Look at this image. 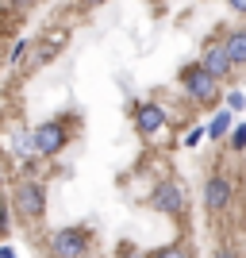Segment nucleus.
Segmentation results:
<instances>
[{
    "mask_svg": "<svg viewBox=\"0 0 246 258\" xmlns=\"http://www.w3.org/2000/svg\"><path fill=\"white\" fill-rule=\"evenodd\" d=\"M8 208H12V216H16L23 227H39L46 220V208H50L46 185L39 181V177L20 173V177L12 181V189H8Z\"/></svg>",
    "mask_w": 246,
    "mask_h": 258,
    "instance_id": "obj_1",
    "label": "nucleus"
},
{
    "mask_svg": "<svg viewBox=\"0 0 246 258\" xmlns=\"http://www.w3.org/2000/svg\"><path fill=\"white\" fill-rule=\"evenodd\" d=\"M73 123L77 116H50L39 127H31V147L35 158H58V154L73 143Z\"/></svg>",
    "mask_w": 246,
    "mask_h": 258,
    "instance_id": "obj_2",
    "label": "nucleus"
},
{
    "mask_svg": "<svg viewBox=\"0 0 246 258\" xmlns=\"http://www.w3.org/2000/svg\"><path fill=\"white\" fill-rule=\"evenodd\" d=\"M146 208L158 216H170V220H185L193 201H189V189L177 177H158V185L146 193Z\"/></svg>",
    "mask_w": 246,
    "mask_h": 258,
    "instance_id": "obj_3",
    "label": "nucleus"
},
{
    "mask_svg": "<svg viewBox=\"0 0 246 258\" xmlns=\"http://www.w3.org/2000/svg\"><path fill=\"white\" fill-rule=\"evenodd\" d=\"M181 89H185V97H189V104H196V108L223 104V81H215L200 62L181 70Z\"/></svg>",
    "mask_w": 246,
    "mask_h": 258,
    "instance_id": "obj_4",
    "label": "nucleus"
},
{
    "mask_svg": "<svg viewBox=\"0 0 246 258\" xmlns=\"http://www.w3.org/2000/svg\"><path fill=\"white\" fill-rule=\"evenodd\" d=\"M93 247H97V239L89 227H58L46 239V258H85L93 254Z\"/></svg>",
    "mask_w": 246,
    "mask_h": 258,
    "instance_id": "obj_5",
    "label": "nucleus"
},
{
    "mask_svg": "<svg viewBox=\"0 0 246 258\" xmlns=\"http://www.w3.org/2000/svg\"><path fill=\"white\" fill-rule=\"evenodd\" d=\"M235 197H238V185H235V177H231V173L212 170L208 177H204V193H200V201H204V208H208V216L227 212V208L235 205Z\"/></svg>",
    "mask_w": 246,
    "mask_h": 258,
    "instance_id": "obj_6",
    "label": "nucleus"
},
{
    "mask_svg": "<svg viewBox=\"0 0 246 258\" xmlns=\"http://www.w3.org/2000/svg\"><path fill=\"white\" fill-rule=\"evenodd\" d=\"M131 127L139 131V139H154L170 127V112L158 104V100H139L131 108Z\"/></svg>",
    "mask_w": 246,
    "mask_h": 258,
    "instance_id": "obj_7",
    "label": "nucleus"
},
{
    "mask_svg": "<svg viewBox=\"0 0 246 258\" xmlns=\"http://www.w3.org/2000/svg\"><path fill=\"white\" fill-rule=\"evenodd\" d=\"M65 39H69V27H50V31H43V39H39V43H31V54H27L23 74H35V70H43L46 62H54V58L62 54Z\"/></svg>",
    "mask_w": 246,
    "mask_h": 258,
    "instance_id": "obj_8",
    "label": "nucleus"
},
{
    "mask_svg": "<svg viewBox=\"0 0 246 258\" xmlns=\"http://www.w3.org/2000/svg\"><path fill=\"white\" fill-rule=\"evenodd\" d=\"M200 66L215 77V81H235V70H238V66L231 62V54L223 50V43H208V50H204Z\"/></svg>",
    "mask_w": 246,
    "mask_h": 258,
    "instance_id": "obj_9",
    "label": "nucleus"
},
{
    "mask_svg": "<svg viewBox=\"0 0 246 258\" xmlns=\"http://www.w3.org/2000/svg\"><path fill=\"white\" fill-rule=\"evenodd\" d=\"M223 50L231 54V62L242 70L246 66V27H231V31L223 35Z\"/></svg>",
    "mask_w": 246,
    "mask_h": 258,
    "instance_id": "obj_10",
    "label": "nucleus"
},
{
    "mask_svg": "<svg viewBox=\"0 0 246 258\" xmlns=\"http://www.w3.org/2000/svg\"><path fill=\"white\" fill-rule=\"evenodd\" d=\"M231 127H235V112H231V108H219V112L212 116V123H208V139L212 143H227Z\"/></svg>",
    "mask_w": 246,
    "mask_h": 258,
    "instance_id": "obj_11",
    "label": "nucleus"
},
{
    "mask_svg": "<svg viewBox=\"0 0 246 258\" xmlns=\"http://www.w3.org/2000/svg\"><path fill=\"white\" fill-rule=\"evenodd\" d=\"M150 258H193V250H189V243H170V247L150 250Z\"/></svg>",
    "mask_w": 246,
    "mask_h": 258,
    "instance_id": "obj_12",
    "label": "nucleus"
},
{
    "mask_svg": "<svg viewBox=\"0 0 246 258\" xmlns=\"http://www.w3.org/2000/svg\"><path fill=\"white\" fill-rule=\"evenodd\" d=\"M227 151H231V154L246 151V123H235V127H231V135H227Z\"/></svg>",
    "mask_w": 246,
    "mask_h": 258,
    "instance_id": "obj_13",
    "label": "nucleus"
},
{
    "mask_svg": "<svg viewBox=\"0 0 246 258\" xmlns=\"http://www.w3.org/2000/svg\"><path fill=\"white\" fill-rule=\"evenodd\" d=\"M27 54H31V43H27V39H16V43H12V50H8V66L23 62Z\"/></svg>",
    "mask_w": 246,
    "mask_h": 258,
    "instance_id": "obj_14",
    "label": "nucleus"
},
{
    "mask_svg": "<svg viewBox=\"0 0 246 258\" xmlns=\"http://www.w3.org/2000/svg\"><path fill=\"white\" fill-rule=\"evenodd\" d=\"M223 108H231V112H246V93H238V89H231V93H227L223 97Z\"/></svg>",
    "mask_w": 246,
    "mask_h": 258,
    "instance_id": "obj_15",
    "label": "nucleus"
},
{
    "mask_svg": "<svg viewBox=\"0 0 246 258\" xmlns=\"http://www.w3.org/2000/svg\"><path fill=\"white\" fill-rule=\"evenodd\" d=\"M204 139H208V127H189L185 131V147H200Z\"/></svg>",
    "mask_w": 246,
    "mask_h": 258,
    "instance_id": "obj_16",
    "label": "nucleus"
},
{
    "mask_svg": "<svg viewBox=\"0 0 246 258\" xmlns=\"http://www.w3.org/2000/svg\"><path fill=\"white\" fill-rule=\"evenodd\" d=\"M212 258H242V254H238V247H227V243H223V247H215Z\"/></svg>",
    "mask_w": 246,
    "mask_h": 258,
    "instance_id": "obj_17",
    "label": "nucleus"
},
{
    "mask_svg": "<svg viewBox=\"0 0 246 258\" xmlns=\"http://www.w3.org/2000/svg\"><path fill=\"white\" fill-rule=\"evenodd\" d=\"M119 258H150V254H139L131 243H123V247H119Z\"/></svg>",
    "mask_w": 246,
    "mask_h": 258,
    "instance_id": "obj_18",
    "label": "nucleus"
},
{
    "mask_svg": "<svg viewBox=\"0 0 246 258\" xmlns=\"http://www.w3.org/2000/svg\"><path fill=\"white\" fill-rule=\"evenodd\" d=\"M81 12H93V8H100V4H108V0H73Z\"/></svg>",
    "mask_w": 246,
    "mask_h": 258,
    "instance_id": "obj_19",
    "label": "nucleus"
},
{
    "mask_svg": "<svg viewBox=\"0 0 246 258\" xmlns=\"http://www.w3.org/2000/svg\"><path fill=\"white\" fill-rule=\"evenodd\" d=\"M227 8L235 12V16H246V0H227Z\"/></svg>",
    "mask_w": 246,
    "mask_h": 258,
    "instance_id": "obj_20",
    "label": "nucleus"
},
{
    "mask_svg": "<svg viewBox=\"0 0 246 258\" xmlns=\"http://www.w3.org/2000/svg\"><path fill=\"white\" fill-rule=\"evenodd\" d=\"M0 258H20V254H16L12 247H0Z\"/></svg>",
    "mask_w": 246,
    "mask_h": 258,
    "instance_id": "obj_21",
    "label": "nucleus"
},
{
    "mask_svg": "<svg viewBox=\"0 0 246 258\" xmlns=\"http://www.w3.org/2000/svg\"><path fill=\"white\" fill-rule=\"evenodd\" d=\"M8 4H16V8H31V0H8Z\"/></svg>",
    "mask_w": 246,
    "mask_h": 258,
    "instance_id": "obj_22",
    "label": "nucleus"
},
{
    "mask_svg": "<svg viewBox=\"0 0 246 258\" xmlns=\"http://www.w3.org/2000/svg\"><path fill=\"white\" fill-rule=\"evenodd\" d=\"M85 258H100V254H85Z\"/></svg>",
    "mask_w": 246,
    "mask_h": 258,
    "instance_id": "obj_23",
    "label": "nucleus"
},
{
    "mask_svg": "<svg viewBox=\"0 0 246 258\" xmlns=\"http://www.w3.org/2000/svg\"><path fill=\"white\" fill-rule=\"evenodd\" d=\"M0 185H4V181H0Z\"/></svg>",
    "mask_w": 246,
    "mask_h": 258,
    "instance_id": "obj_24",
    "label": "nucleus"
}]
</instances>
